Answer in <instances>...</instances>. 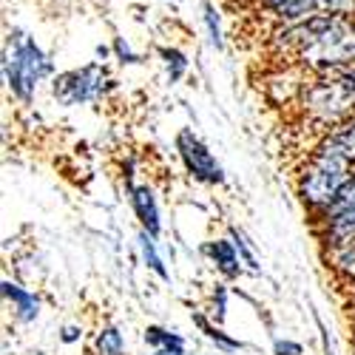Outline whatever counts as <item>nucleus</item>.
Returning <instances> with one entry per match:
<instances>
[{
    "instance_id": "f257e3e1",
    "label": "nucleus",
    "mask_w": 355,
    "mask_h": 355,
    "mask_svg": "<svg viewBox=\"0 0 355 355\" xmlns=\"http://www.w3.org/2000/svg\"><path fill=\"white\" fill-rule=\"evenodd\" d=\"M270 49L282 66L324 74L355 66V17L307 20L282 26L270 37Z\"/></svg>"
},
{
    "instance_id": "f03ea898",
    "label": "nucleus",
    "mask_w": 355,
    "mask_h": 355,
    "mask_svg": "<svg viewBox=\"0 0 355 355\" xmlns=\"http://www.w3.org/2000/svg\"><path fill=\"white\" fill-rule=\"evenodd\" d=\"M293 111L299 114L302 125H310V131H315L318 137L355 116V66L307 74L293 103Z\"/></svg>"
},
{
    "instance_id": "7ed1b4c3",
    "label": "nucleus",
    "mask_w": 355,
    "mask_h": 355,
    "mask_svg": "<svg viewBox=\"0 0 355 355\" xmlns=\"http://www.w3.org/2000/svg\"><path fill=\"white\" fill-rule=\"evenodd\" d=\"M352 176H355V165L338 157L307 151V159L295 173V196H299L302 208L310 214L313 222H318L338 202L341 191L349 185Z\"/></svg>"
},
{
    "instance_id": "20e7f679",
    "label": "nucleus",
    "mask_w": 355,
    "mask_h": 355,
    "mask_svg": "<svg viewBox=\"0 0 355 355\" xmlns=\"http://www.w3.org/2000/svg\"><path fill=\"white\" fill-rule=\"evenodd\" d=\"M51 57L35 43V37L26 35L23 28H12L3 49V77L12 97L28 105L37 94V85L51 77Z\"/></svg>"
},
{
    "instance_id": "39448f33",
    "label": "nucleus",
    "mask_w": 355,
    "mask_h": 355,
    "mask_svg": "<svg viewBox=\"0 0 355 355\" xmlns=\"http://www.w3.org/2000/svg\"><path fill=\"white\" fill-rule=\"evenodd\" d=\"M114 85L116 83L105 66L88 63L83 69H71V71L57 74L51 80V97L66 108H74V105H88V103L103 100Z\"/></svg>"
},
{
    "instance_id": "423d86ee",
    "label": "nucleus",
    "mask_w": 355,
    "mask_h": 355,
    "mask_svg": "<svg viewBox=\"0 0 355 355\" xmlns=\"http://www.w3.org/2000/svg\"><path fill=\"white\" fill-rule=\"evenodd\" d=\"M173 145H176V154H180V159H182L185 173L193 182L208 185V188H222L225 185V180H227L225 168L211 154V148L199 139V134H193L191 128H180L176 131Z\"/></svg>"
},
{
    "instance_id": "0eeeda50",
    "label": "nucleus",
    "mask_w": 355,
    "mask_h": 355,
    "mask_svg": "<svg viewBox=\"0 0 355 355\" xmlns=\"http://www.w3.org/2000/svg\"><path fill=\"white\" fill-rule=\"evenodd\" d=\"M125 193H128L134 216L139 219V227L159 239V233H162V211H159V202L154 196V188L145 185V182H134V185L125 188Z\"/></svg>"
},
{
    "instance_id": "6e6552de",
    "label": "nucleus",
    "mask_w": 355,
    "mask_h": 355,
    "mask_svg": "<svg viewBox=\"0 0 355 355\" xmlns=\"http://www.w3.org/2000/svg\"><path fill=\"white\" fill-rule=\"evenodd\" d=\"M310 151L315 154H327V157H338L349 165H355V116L344 120L341 125L330 128L327 134H321Z\"/></svg>"
},
{
    "instance_id": "1a4fd4ad",
    "label": "nucleus",
    "mask_w": 355,
    "mask_h": 355,
    "mask_svg": "<svg viewBox=\"0 0 355 355\" xmlns=\"http://www.w3.org/2000/svg\"><path fill=\"white\" fill-rule=\"evenodd\" d=\"M0 293H3V302L12 307V315L20 324H35L40 318V299H37V293L23 287L20 282L3 279V282H0Z\"/></svg>"
},
{
    "instance_id": "9d476101",
    "label": "nucleus",
    "mask_w": 355,
    "mask_h": 355,
    "mask_svg": "<svg viewBox=\"0 0 355 355\" xmlns=\"http://www.w3.org/2000/svg\"><path fill=\"white\" fill-rule=\"evenodd\" d=\"M202 253L208 256V261L216 268V273L227 282H236L242 273H245V264H242V256L236 250V245L230 239H211L202 245Z\"/></svg>"
},
{
    "instance_id": "9b49d317",
    "label": "nucleus",
    "mask_w": 355,
    "mask_h": 355,
    "mask_svg": "<svg viewBox=\"0 0 355 355\" xmlns=\"http://www.w3.org/2000/svg\"><path fill=\"white\" fill-rule=\"evenodd\" d=\"M315 239L321 242V250L327 248H341V245H352L355 242V211H344L333 219H324L318 225H313Z\"/></svg>"
},
{
    "instance_id": "f8f14e48",
    "label": "nucleus",
    "mask_w": 355,
    "mask_h": 355,
    "mask_svg": "<svg viewBox=\"0 0 355 355\" xmlns=\"http://www.w3.org/2000/svg\"><path fill=\"white\" fill-rule=\"evenodd\" d=\"M191 321L199 327V333H202L205 338H208L211 344H216V349H219V352H225V355L242 352V349L248 347L245 341H239V338H233L230 333H225L222 324H216V321H214L208 313H205V310H193V313H191Z\"/></svg>"
},
{
    "instance_id": "ddd939ff",
    "label": "nucleus",
    "mask_w": 355,
    "mask_h": 355,
    "mask_svg": "<svg viewBox=\"0 0 355 355\" xmlns=\"http://www.w3.org/2000/svg\"><path fill=\"white\" fill-rule=\"evenodd\" d=\"M321 256H324V264L330 268V273L341 284L347 287L355 284V242L341 245V248H327V250H321Z\"/></svg>"
},
{
    "instance_id": "4468645a",
    "label": "nucleus",
    "mask_w": 355,
    "mask_h": 355,
    "mask_svg": "<svg viewBox=\"0 0 355 355\" xmlns=\"http://www.w3.org/2000/svg\"><path fill=\"white\" fill-rule=\"evenodd\" d=\"M137 248H139V259H142L145 268L151 270L157 279L171 282V270L165 268V259L159 256V248H157V236H151L148 230L139 227V233H137Z\"/></svg>"
},
{
    "instance_id": "2eb2a0df",
    "label": "nucleus",
    "mask_w": 355,
    "mask_h": 355,
    "mask_svg": "<svg viewBox=\"0 0 355 355\" xmlns=\"http://www.w3.org/2000/svg\"><path fill=\"white\" fill-rule=\"evenodd\" d=\"M142 338H145V344L151 349H182V352H188L185 336L176 333V330L162 327V324H148V327L142 330Z\"/></svg>"
},
{
    "instance_id": "dca6fc26",
    "label": "nucleus",
    "mask_w": 355,
    "mask_h": 355,
    "mask_svg": "<svg viewBox=\"0 0 355 355\" xmlns=\"http://www.w3.org/2000/svg\"><path fill=\"white\" fill-rule=\"evenodd\" d=\"M227 239L236 245V250H239V256H242V264L250 270V273H261V264H259V256H256V248H253V242L248 239V233L242 230V227H236V225H230L227 227Z\"/></svg>"
},
{
    "instance_id": "f3484780",
    "label": "nucleus",
    "mask_w": 355,
    "mask_h": 355,
    "mask_svg": "<svg viewBox=\"0 0 355 355\" xmlns=\"http://www.w3.org/2000/svg\"><path fill=\"white\" fill-rule=\"evenodd\" d=\"M94 349L97 355H125V338L120 327H114V324L100 327V333L94 336Z\"/></svg>"
},
{
    "instance_id": "a211bd4d",
    "label": "nucleus",
    "mask_w": 355,
    "mask_h": 355,
    "mask_svg": "<svg viewBox=\"0 0 355 355\" xmlns=\"http://www.w3.org/2000/svg\"><path fill=\"white\" fill-rule=\"evenodd\" d=\"M159 57H162V66H165V74H168V83H180L185 74H188V57L176 49V46H165L159 49Z\"/></svg>"
},
{
    "instance_id": "6ab92c4d",
    "label": "nucleus",
    "mask_w": 355,
    "mask_h": 355,
    "mask_svg": "<svg viewBox=\"0 0 355 355\" xmlns=\"http://www.w3.org/2000/svg\"><path fill=\"white\" fill-rule=\"evenodd\" d=\"M344 211H355V176L349 180V185L341 191V196H338V202L333 205V208L324 214L318 222H324V219H333V216H338V214H344ZM318 222H313V225H318Z\"/></svg>"
},
{
    "instance_id": "aec40b11",
    "label": "nucleus",
    "mask_w": 355,
    "mask_h": 355,
    "mask_svg": "<svg viewBox=\"0 0 355 355\" xmlns=\"http://www.w3.org/2000/svg\"><path fill=\"white\" fill-rule=\"evenodd\" d=\"M202 20H205V26H208V37H211V43L216 46V49H222V23H219V12H216V6L214 3H205L202 6Z\"/></svg>"
},
{
    "instance_id": "412c9836",
    "label": "nucleus",
    "mask_w": 355,
    "mask_h": 355,
    "mask_svg": "<svg viewBox=\"0 0 355 355\" xmlns=\"http://www.w3.org/2000/svg\"><path fill=\"white\" fill-rule=\"evenodd\" d=\"M227 287L225 284H216V290H214V302H211V307H208V315L216 321V324H225V315H227Z\"/></svg>"
},
{
    "instance_id": "4be33fe9",
    "label": "nucleus",
    "mask_w": 355,
    "mask_h": 355,
    "mask_svg": "<svg viewBox=\"0 0 355 355\" xmlns=\"http://www.w3.org/2000/svg\"><path fill=\"white\" fill-rule=\"evenodd\" d=\"M273 355H304V347L293 338H276L273 341Z\"/></svg>"
},
{
    "instance_id": "5701e85b",
    "label": "nucleus",
    "mask_w": 355,
    "mask_h": 355,
    "mask_svg": "<svg viewBox=\"0 0 355 355\" xmlns=\"http://www.w3.org/2000/svg\"><path fill=\"white\" fill-rule=\"evenodd\" d=\"M114 54H116V60H120V63H128V66L139 63V54H134L131 46H128L123 37H116V40H114Z\"/></svg>"
},
{
    "instance_id": "b1692460",
    "label": "nucleus",
    "mask_w": 355,
    "mask_h": 355,
    "mask_svg": "<svg viewBox=\"0 0 355 355\" xmlns=\"http://www.w3.org/2000/svg\"><path fill=\"white\" fill-rule=\"evenodd\" d=\"M80 338H83V327H80V324H66V327L60 330V341H63L66 347L77 344Z\"/></svg>"
},
{
    "instance_id": "393cba45",
    "label": "nucleus",
    "mask_w": 355,
    "mask_h": 355,
    "mask_svg": "<svg viewBox=\"0 0 355 355\" xmlns=\"http://www.w3.org/2000/svg\"><path fill=\"white\" fill-rule=\"evenodd\" d=\"M315 324H318V333H321V347H324V355H333V347H330V333H327V327H324V321H321V315L315 313Z\"/></svg>"
},
{
    "instance_id": "a878e982",
    "label": "nucleus",
    "mask_w": 355,
    "mask_h": 355,
    "mask_svg": "<svg viewBox=\"0 0 355 355\" xmlns=\"http://www.w3.org/2000/svg\"><path fill=\"white\" fill-rule=\"evenodd\" d=\"M261 9H273V6H282V3H290V0H259Z\"/></svg>"
},
{
    "instance_id": "bb28decb",
    "label": "nucleus",
    "mask_w": 355,
    "mask_h": 355,
    "mask_svg": "<svg viewBox=\"0 0 355 355\" xmlns=\"http://www.w3.org/2000/svg\"><path fill=\"white\" fill-rule=\"evenodd\" d=\"M151 355H188L182 349H151Z\"/></svg>"
},
{
    "instance_id": "cd10ccee",
    "label": "nucleus",
    "mask_w": 355,
    "mask_h": 355,
    "mask_svg": "<svg viewBox=\"0 0 355 355\" xmlns=\"http://www.w3.org/2000/svg\"><path fill=\"white\" fill-rule=\"evenodd\" d=\"M28 355H43V352H40V349H37V352H28Z\"/></svg>"
},
{
    "instance_id": "c85d7f7f",
    "label": "nucleus",
    "mask_w": 355,
    "mask_h": 355,
    "mask_svg": "<svg viewBox=\"0 0 355 355\" xmlns=\"http://www.w3.org/2000/svg\"><path fill=\"white\" fill-rule=\"evenodd\" d=\"M352 355H355V344H352Z\"/></svg>"
}]
</instances>
